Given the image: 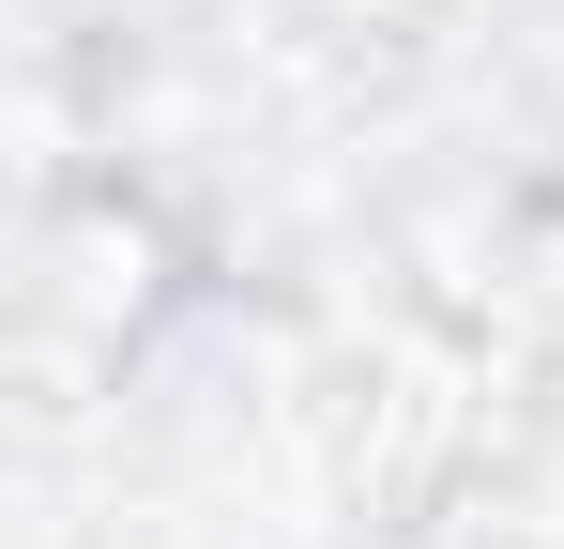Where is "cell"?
<instances>
[{
  "instance_id": "1",
  "label": "cell",
  "mask_w": 564,
  "mask_h": 549,
  "mask_svg": "<svg viewBox=\"0 0 564 549\" xmlns=\"http://www.w3.org/2000/svg\"><path fill=\"white\" fill-rule=\"evenodd\" d=\"M443 549H488V535H443Z\"/></svg>"
}]
</instances>
